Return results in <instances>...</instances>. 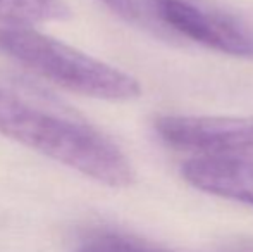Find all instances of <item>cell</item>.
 <instances>
[{"label": "cell", "instance_id": "6da1fadb", "mask_svg": "<svg viewBox=\"0 0 253 252\" xmlns=\"http://www.w3.org/2000/svg\"><path fill=\"white\" fill-rule=\"evenodd\" d=\"M0 135L114 189L133 183L123 149L90 119L28 78L0 69Z\"/></svg>", "mask_w": 253, "mask_h": 252}, {"label": "cell", "instance_id": "7a4b0ae2", "mask_svg": "<svg viewBox=\"0 0 253 252\" xmlns=\"http://www.w3.org/2000/svg\"><path fill=\"white\" fill-rule=\"evenodd\" d=\"M0 54L64 90L112 102L140 97L138 80L33 28L0 26Z\"/></svg>", "mask_w": 253, "mask_h": 252}, {"label": "cell", "instance_id": "3957f363", "mask_svg": "<svg viewBox=\"0 0 253 252\" xmlns=\"http://www.w3.org/2000/svg\"><path fill=\"white\" fill-rule=\"evenodd\" d=\"M160 23L207 49L253 59V26L210 0H147Z\"/></svg>", "mask_w": 253, "mask_h": 252}, {"label": "cell", "instance_id": "277c9868", "mask_svg": "<svg viewBox=\"0 0 253 252\" xmlns=\"http://www.w3.org/2000/svg\"><path fill=\"white\" fill-rule=\"evenodd\" d=\"M153 130L167 147L193 157L253 159V118L164 114Z\"/></svg>", "mask_w": 253, "mask_h": 252}, {"label": "cell", "instance_id": "5b68a950", "mask_svg": "<svg viewBox=\"0 0 253 252\" xmlns=\"http://www.w3.org/2000/svg\"><path fill=\"white\" fill-rule=\"evenodd\" d=\"M195 189L253 207V159L191 157L181 166Z\"/></svg>", "mask_w": 253, "mask_h": 252}, {"label": "cell", "instance_id": "8992f818", "mask_svg": "<svg viewBox=\"0 0 253 252\" xmlns=\"http://www.w3.org/2000/svg\"><path fill=\"white\" fill-rule=\"evenodd\" d=\"M73 14L64 0H0V26H24L67 21Z\"/></svg>", "mask_w": 253, "mask_h": 252}, {"label": "cell", "instance_id": "52a82bcc", "mask_svg": "<svg viewBox=\"0 0 253 252\" xmlns=\"http://www.w3.org/2000/svg\"><path fill=\"white\" fill-rule=\"evenodd\" d=\"M78 252H166L143 240L133 239L123 233H100L90 239Z\"/></svg>", "mask_w": 253, "mask_h": 252}, {"label": "cell", "instance_id": "ba28073f", "mask_svg": "<svg viewBox=\"0 0 253 252\" xmlns=\"http://www.w3.org/2000/svg\"><path fill=\"white\" fill-rule=\"evenodd\" d=\"M105 3L114 14H117L123 19H136L138 17V5L134 0H100Z\"/></svg>", "mask_w": 253, "mask_h": 252}, {"label": "cell", "instance_id": "9c48e42d", "mask_svg": "<svg viewBox=\"0 0 253 252\" xmlns=\"http://www.w3.org/2000/svg\"><path fill=\"white\" fill-rule=\"evenodd\" d=\"M222 252H253V242L236 244V246H231L227 249H224Z\"/></svg>", "mask_w": 253, "mask_h": 252}]
</instances>
